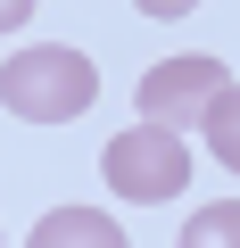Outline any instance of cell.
<instances>
[{
  "instance_id": "obj_3",
  "label": "cell",
  "mask_w": 240,
  "mask_h": 248,
  "mask_svg": "<svg viewBox=\"0 0 240 248\" xmlns=\"http://www.w3.org/2000/svg\"><path fill=\"white\" fill-rule=\"evenodd\" d=\"M232 91V75H224V58H199V50H182V58H158L149 75H141V116L149 124H174V133H191V124H207V108Z\"/></svg>"
},
{
  "instance_id": "obj_1",
  "label": "cell",
  "mask_w": 240,
  "mask_h": 248,
  "mask_svg": "<svg viewBox=\"0 0 240 248\" xmlns=\"http://www.w3.org/2000/svg\"><path fill=\"white\" fill-rule=\"evenodd\" d=\"M99 99V66L66 42H25L0 58V108L17 124H75Z\"/></svg>"
},
{
  "instance_id": "obj_6",
  "label": "cell",
  "mask_w": 240,
  "mask_h": 248,
  "mask_svg": "<svg viewBox=\"0 0 240 248\" xmlns=\"http://www.w3.org/2000/svg\"><path fill=\"white\" fill-rule=\"evenodd\" d=\"M182 248H240V199H224V207H199V215L182 223Z\"/></svg>"
},
{
  "instance_id": "obj_7",
  "label": "cell",
  "mask_w": 240,
  "mask_h": 248,
  "mask_svg": "<svg viewBox=\"0 0 240 248\" xmlns=\"http://www.w3.org/2000/svg\"><path fill=\"white\" fill-rule=\"evenodd\" d=\"M133 9H141V17H158V25H174V17H191V9H199V0H133Z\"/></svg>"
},
{
  "instance_id": "obj_4",
  "label": "cell",
  "mask_w": 240,
  "mask_h": 248,
  "mask_svg": "<svg viewBox=\"0 0 240 248\" xmlns=\"http://www.w3.org/2000/svg\"><path fill=\"white\" fill-rule=\"evenodd\" d=\"M25 248H133V240H125V223L99 215V207H50L25 232Z\"/></svg>"
},
{
  "instance_id": "obj_2",
  "label": "cell",
  "mask_w": 240,
  "mask_h": 248,
  "mask_svg": "<svg viewBox=\"0 0 240 248\" xmlns=\"http://www.w3.org/2000/svg\"><path fill=\"white\" fill-rule=\"evenodd\" d=\"M99 174H108V190L116 199H133V207H166V199H182V182H191V141L174 133V124H133V133H116L108 149H99Z\"/></svg>"
},
{
  "instance_id": "obj_5",
  "label": "cell",
  "mask_w": 240,
  "mask_h": 248,
  "mask_svg": "<svg viewBox=\"0 0 240 248\" xmlns=\"http://www.w3.org/2000/svg\"><path fill=\"white\" fill-rule=\"evenodd\" d=\"M199 141H207V157H215V166H232V174H240V83H232V91L207 108Z\"/></svg>"
},
{
  "instance_id": "obj_8",
  "label": "cell",
  "mask_w": 240,
  "mask_h": 248,
  "mask_svg": "<svg viewBox=\"0 0 240 248\" xmlns=\"http://www.w3.org/2000/svg\"><path fill=\"white\" fill-rule=\"evenodd\" d=\"M33 25V0H0V33H25Z\"/></svg>"
}]
</instances>
